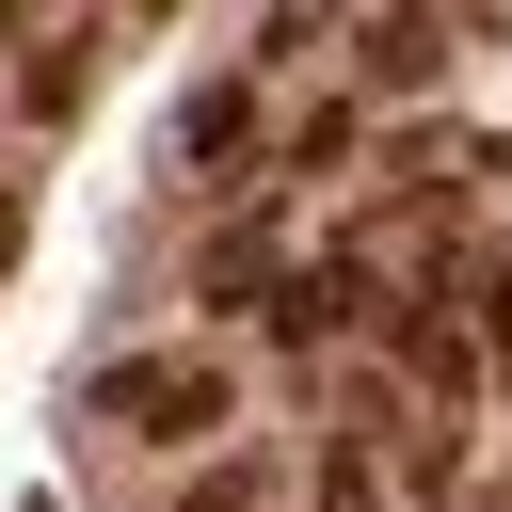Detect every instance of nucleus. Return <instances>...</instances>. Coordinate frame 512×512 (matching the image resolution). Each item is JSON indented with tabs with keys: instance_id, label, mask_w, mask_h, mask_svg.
Wrapping results in <instances>:
<instances>
[{
	"instance_id": "f257e3e1",
	"label": "nucleus",
	"mask_w": 512,
	"mask_h": 512,
	"mask_svg": "<svg viewBox=\"0 0 512 512\" xmlns=\"http://www.w3.org/2000/svg\"><path fill=\"white\" fill-rule=\"evenodd\" d=\"M96 416L144 432V448H192V432H224V352H112L96 368Z\"/></svg>"
},
{
	"instance_id": "f03ea898",
	"label": "nucleus",
	"mask_w": 512,
	"mask_h": 512,
	"mask_svg": "<svg viewBox=\"0 0 512 512\" xmlns=\"http://www.w3.org/2000/svg\"><path fill=\"white\" fill-rule=\"evenodd\" d=\"M240 144H256V80H208L176 112V160H240Z\"/></svg>"
},
{
	"instance_id": "7ed1b4c3",
	"label": "nucleus",
	"mask_w": 512,
	"mask_h": 512,
	"mask_svg": "<svg viewBox=\"0 0 512 512\" xmlns=\"http://www.w3.org/2000/svg\"><path fill=\"white\" fill-rule=\"evenodd\" d=\"M256 272H272V208H240V224H224V240H208V304H240V288H256Z\"/></svg>"
},
{
	"instance_id": "20e7f679",
	"label": "nucleus",
	"mask_w": 512,
	"mask_h": 512,
	"mask_svg": "<svg viewBox=\"0 0 512 512\" xmlns=\"http://www.w3.org/2000/svg\"><path fill=\"white\" fill-rule=\"evenodd\" d=\"M368 80H432V16H368Z\"/></svg>"
},
{
	"instance_id": "39448f33",
	"label": "nucleus",
	"mask_w": 512,
	"mask_h": 512,
	"mask_svg": "<svg viewBox=\"0 0 512 512\" xmlns=\"http://www.w3.org/2000/svg\"><path fill=\"white\" fill-rule=\"evenodd\" d=\"M400 368H416V384H464V336H448L432 304H400Z\"/></svg>"
},
{
	"instance_id": "423d86ee",
	"label": "nucleus",
	"mask_w": 512,
	"mask_h": 512,
	"mask_svg": "<svg viewBox=\"0 0 512 512\" xmlns=\"http://www.w3.org/2000/svg\"><path fill=\"white\" fill-rule=\"evenodd\" d=\"M16 112H32V128H64V112H80V48H48V64L16 80Z\"/></svg>"
},
{
	"instance_id": "0eeeda50",
	"label": "nucleus",
	"mask_w": 512,
	"mask_h": 512,
	"mask_svg": "<svg viewBox=\"0 0 512 512\" xmlns=\"http://www.w3.org/2000/svg\"><path fill=\"white\" fill-rule=\"evenodd\" d=\"M320 512H368V432H336V464H320Z\"/></svg>"
},
{
	"instance_id": "6e6552de",
	"label": "nucleus",
	"mask_w": 512,
	"mask_h": 512,
	"mask_svg": "<svg viewBox=\"0 0 512 512\" xmlns=\"http://www.w3.org/2000/svg\"><path fill=\"white\" fill-rule=\"evenodd\" d=\"M480 352H496V368H512V256H496V272H480Z\"/></svg>"
},
{
	"instance_id": "1a4fd4ad",
	"label": "nucleus",
	"mask_w": 512,
	"mask_h": 512,
	"mask_svg": "<svg viewBox=\"0 0 512 512\" xmlns=\"http://www.w3.org/2000/svg\"><path fill=\"white\" fill-rule=\"evenodd\" d=\"M176 512H256V464H208V480H192Z\"/></svg>"
},
{
	"instance_id": "9d476101",
	"label": "nucleus",
	"mask_w": 512,
	"mask_h": 512,
	"mask_svg": "<svg viewBox=\"0 0 512 512\" xmlns=\"http://www.w3.org/2000/svg\"><path fill=\"white\" fill-rule=\"evenodd\" d=\"M16 240H32V192H16V176H0V272H16Z\"/></svg>"
}]
</instances>
